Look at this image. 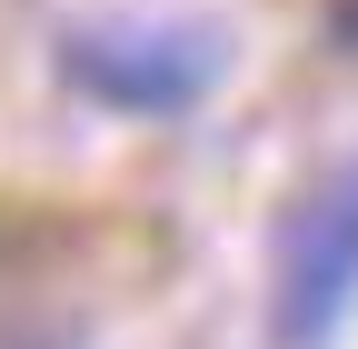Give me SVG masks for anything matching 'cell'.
I'll list each match as a JSON object with an SVG mask.
<instances>
[{
	"label": "cell",
	"instance_id": "7a4b0ae2",
	"mask_svg": "<svg viewBox=\"0 0 358 349\" xmlns=\"http://www.w3.org/2000/svg\"><path fill=\"white\" fill-rule=\"evenodd\" d=\"M70 70H80L100 100H129V110H179L189 90H209V40H189V30L70 40Z\"/></svg>",
	"mask_w": 358,
	"mask_h": 349
},
{
	"label": "cell",
	"instance_id": "3957f363",
	"mask_svg": "<svg viewBox=\"0 0 358 349\" xmlns=\"http://www.w3.org/2000/svg\"><path fill=\"white\" fill-rule=\"evenodd\" d=\"M329 20H338V40L358 50V0H329Z\"/></svg>",
	"mask_w": 358,
	"mask_h": 349
},
{
	"label": "cell",
	"instance_id": "6da1fadb",
	"mask_svg": "<svg viewBox=\"0 0 358 349\" xmlns=\"http://www.w3.org/2000/svg\"><path fill=\"white\" fill-rule=\"evenodd\" d=\"M348 299H358V160L289 210V240H279V339L319 349L348 320Z\"/></svg>",
	"mask_w": 358,
	"mask_h": 349
}]
</instances>
